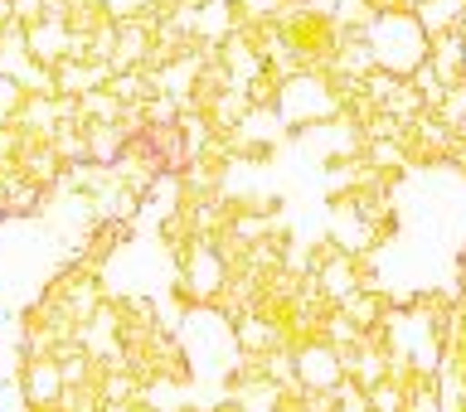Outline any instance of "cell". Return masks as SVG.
I'll use <instances>...</instances> for the list:
<instances>
[{"instance_id":"cell-7","label":"cell","mask_w":466,"mask_h":412,"mask_svg":"<svg viewBox=\"0 0 466 412\" xmlns=\"http://www.w3.org/2000/svg\"><path fill=\"white\" fill-rule=\"evenodd\" d=\"M218 64H224L228 83L243 87V93H248V83H253V78H262V73H268V64H262V54L253 49V39H248V35H233L224 49H218Z\"/></svg>"},{"instance_id":"cell-12","label":"cell","mask_w":466,"mask_h":412,"mask_svg":"<svg viewBox=\"0 0 466 412\" xmlns=\"http://www.w3.org/2000/svg\"><path fill=\"white\" fill-rule=\"evenodd\" d=\"M49 146H54V156L64 160V166H87V160H93V151H87V131H83V126H58Z\"/></svg>"},{"instance_id":"cell-8","label":"cell","mask_w":466,"mask_h":412,"mask_svg":"<svg viewBox=\"0 0 466 412\" xmlns=\"http://www.w3.org/2000/svg\"><path fill=\"white\" fill-rule=\"evenodd\" d=\"M112 83V68L107 64H58L54 68V87L58 97H87V93H102V87Z\"/></svg>"},{"instance_id":"cell-22","label":"cell","mask_w":466,"mask_h":412,"mask_svg":"<svg viewBox=\"0 0 466 412\" xmlns=\"http://www.w3.org/2000/svg\"><path fill=\"white\" fill-rule=\"evenodd\" d=\"M141 412H146V407H141Z\"/></svg>"},{"instance_id":"cell-3","label":"cell","mask_w":466,"mask_h":412,"mask_svg":"<svg viewBox=\"0 0 466 412\" xmlns=\"http://www.w3.org/2000/svg\"><path fill=\"white\" fill-rule=\"evenodd\" d=\"M228 262L218 253V243L209 238H189L175 253V296H185L189 306H214L228 286Z\"/></svg>"},{"instance_id":"cell-10","label":"cell","mask_w":466,"mask_h":412,"mask_svg":"<svg viewBox=\"0 0 466 412\" xmlns=\"http://www.w3.org/2000/svg\"><path fill=\"white\" fill-rule=\"evenodd\" d=\"M15 126H20L29 141H54V131L64 126V122H58V97H25Z\"/></svg>"},{"instance_id":"cell-19","label":"cell","mask_w":466,"mask_h":412,"mask_svg":"<svg viewBox=\"0 0 466 412\" xmlns=\"http://www.w3.org/2000/svg\"><path fill=\"white\" fill-rule=\"evenodd\" d=\"M102 412H141V407H127V403H107Z\"/></svg>"},{"instance_id":"cell-2","label":"cell","mask_w":466,"mask_h":412,"mask_svg":"<svg viewBox=\"0 0 466 412\" xmlns=\"http://www.w3.org/2000/svg\"><path fill=\"white\" fill-rule=\"evenodd\" d=\"M277 112H282L287 131H316L345 116V102L335 93L330 73H297V78L282 83V97H277Z\"/></svg>"},{"instance_id":"cell-4","label":"cell","mask_w":466,"mask_h":412,"mask_svg":"<svg viewBox=\"0 0 466 412\" xmlns=\"http://www.w3.org/2000/svg\"><path fill=\"white\" fill-rule=\"evenodd\" d=\"M297 378H301V393H335L345 384V355L326 340H306L297 345Z\"/></svg>"},{"instance_id":"cell-20","label":"cell","mask_w":466,"mask_h":412,"mask_svg":"<svg viewBox=\"0 0 466 412\" xmlns=\"http://www.w3.org/2000/svg\"><path fill=\"white\" fill-rule=\"evenodd\" d=\"M282 412H311V407H306V403H301V398H291V403H287V407H282Z\"/></svg>"},{"instance_id":"cell-21","label":"cell","mask_w":466,"mask_h":412,"mask_svg":"<svg viewBox=\"0 0 466 412\" xmlns=\"http://www.w3.org/2000/svg\"><path fill=\"white\" fill-rule=\"evenodd\" d=\"M54 412H64V407H54Z\"/></svg>"},{"instance_id":"cell-9","label":"cell","mask_w":466,"mask_h":412,"mask_svg":"<svg viewBox=\"0 0 466 412\" xmlns=\"http://www.w3.org/2000/svg\"><path fill=\"white\" fill-rule=\"evenodd\" d=\"M15 166H20L25 180H35V185H44V189H58V180H64V160L54 156L49 141H29Z\"/></svg>"},{"instance_id":"cell-16","label":"cell","mask_w":466,"mask_h":412,"mask_svg":"<svg viewBox=\"0 0 466 412\" xmlns=\"http://www.w3.org/2000/svg\"><path fill=\"white\" fill-rule=\"evenodd\" d=\"M20 107H25V87L15 78H0V126H10L20 116Z\"/></svg>"},{"instance_id":"cell-17","label":"cell","mask_w":466,"mask_h":412,"mask_svg":"<svg viewBox=\"0 0 466 412\" xmlns=\"http://www.w3.org/2000/svg\"><path fill=\"white\" fill-rule=\"evenodd\" d=\"M10 25H20V20H15V0H0V35H5Z\"/></svg>"},{"instance_id":"cell-11","label":"cell","mask_w":466,"mask_h":412,"mask_svg":"<svg viewBox=\"0 0 466 412\" xmlns=\"http://www.w3.org/2000/svg\"><path fill=\"white\" fill-rule=\"evenodd\" d=\"M127 146H131V136L122 126H87V151H93V166H102V170H112L127 156Z\"/></svg>"},{"instance_id":"cell-5","label":"cell","mask_w":466,"mask_h":412,"mask_svg":"<svg viewBox=\"0 0 466 412\" xmlns=\"http://www.w3.org/2000/svg\"><path fill=\"white\" fill-rule=\"evenodd\" d=\"M64 369H58V359H25L20 369V398L35 407V412H54L58 403H64Z\"/></svg>"},{"instance_id":"cell-6","label":"cell","mask_w":466,"mask_h":412,"mask_svg":"<svg viewBox=\"0 0 466 412\" xmlns=\"http://www.w3.org/2000/svg\"><path fill=\"white\" fill-rule=\"evenodd\" d=\"M29 58L44 68H58V64H68L73 49H78V35H73L68 25H54V20H39L35 29H29Z\"/></svg>"},{"instance_id":"cell-15","label":"cell","mask_w":466,"mask_h":412,"mask_svg":"<svg viewBox=\"0 0 466 412\" xmlns=\"http://www.w3.org/2000/svg\"><path fill=\"white\" fill-rule=\"evenodd\" d=\"M64 412H102L107 403H102V393H97V384H87V388H68L64 393V403H58Z\"/></svg>"},{"instance_id":"cell-18","label":"cell","mask_w":466,"mask_h":412,"mask_svg":"<svg viewBox=\"0 0 466 412\" xmlns=\"http://www.w3.org/2000/svg\"><path fill=\"white\" fill-rule=\"evenodd\" d=\"M0 224H10V195H5V185H0Z\"/></svg>"},{"instance_id":"cell-14","label":"cell","mask_w":466,"mask_h":412,"mask_svg":"<svg viewBox=\"0 0 466 412\" xmlns=\"http://www.w3.org/2000/svg\"><path fill=\"white\" fill-rule=\"evenodd\" d=\"M185 107L175 97H151L146 102V126H180Z\"/></svg>"},{"instance_id":"cell-13","label":"cell","mask_w":466,"mask_h":412,"mask_svg":"<svg viewBox=\"0 0 466 412\" xmlns=\"http://www.w3.org/2000/svg\"><path fill=\"white\" fill-rule=\"evenodd\" d=\"M102 25H112V15L102 10L97 0H73V10H68V29H73V35L87 39V35H97Z\"/></svg>"},{"instance_id":"cell-1","label":"cell","mask_w":466,"mask_h":412,"mask_svg":"<svg viewBox=\"0 0 466 412\" xmlns=\"http://www.w3.org/2000/svg\"><path fill=\"white\" fill-rule=\"evenodd\" d=\"M364 39H370L379 68L393 73V78H413L432 54L428 29L418 25V15H403V10H384L370 29H364Z\"/></svg>"}]
</instances>
